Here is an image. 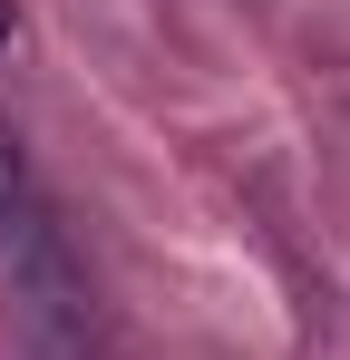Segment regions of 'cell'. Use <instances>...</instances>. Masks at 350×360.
Listing matches in <instances>:
<instances>
[]
</instances>
